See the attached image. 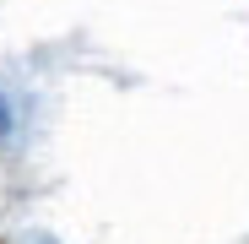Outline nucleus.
<instances>
[{"label": "nucleus", "instance_id": "f257e3e1", "mask_svg": "<svg viewBox=\"0 0 249 244\" xmlns=\"http://www.w3.org/2000/svg\"><path fill=\"white\" fill-rule=\"evenodd\" d=\"M0 244H6V239H0Z\"/></svg>", "mask_w": 249, "mask_h": 244}]
</instances>
